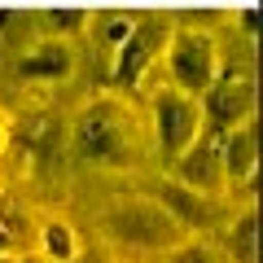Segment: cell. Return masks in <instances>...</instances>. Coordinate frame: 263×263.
Listing matches in <instances>:
<instances>
[{"mask_svg":"<svg viewBox=\"0 0 263 263\" xmlns=\"http://www.w3.org/2000/svg\"><path fill=\"white\" fill-rule=\"evenodd\" d=\"M171 35V22L162 18V13H149V18H136V27H132V35L119 44V57H114V75L110 84L114 88H141V79L149 75V66L162 57V44H167Z\"/></svg>","mask_w":263,"mask_h":263,"instance_id":"5b68a950","label":"cell"},{"mask_svg":"<svg viewBox=\"0 0 263 263\" xmlns=\"http://www.w3.org/2000/svg\"><path fill=\"white\" fill-rule=\"evenodd\" d=\"M13 70L22 84H62L75 75V48H70V40H57V35L40 40L13 62Z\"/></svg>","mask_w":263,"mask_h":263,"instance_id":"30bf717a","label":"cell"},{"mask_svg":"<svg viewBox=\"0 0 263 263\" xmlns=\"http://www.w3.org/2000/svg\"><path fill=\"white\" fill-rule=\"evenodd\" d=\"M0 263H13V259H9V254H0Z\"/></svg>","mask_w":263,"mask_h":263,"instance_id":"ffe728a7","label":"cell"},{"mask_svg":"<svg viewBox=\"0 0 263 263\" xmlns=\"http://www.w3.org/2000/svg\"><path fill=\"white\" fill-rule=\"evenodd\" d=\"M219 136L224 132H215V127L197 132V141L171 162V180H180L184 189H197L206 197H224L228 184H224V167H219Z\"/></svg>","mask_w":263,"mask_h":263,"instance_id":"52a82bcc","label":"cell"},{"mask_svg":"<svg viewBox=\"0 0 263 263\" xmlns=\"http://www.w3.org/2000/svg\"><path fill=\"white\" fill-rule=\"evenodd\" d=\"M101 233L114 250L136 254V259H158L171 246L184 241V228L171 219V211L162 206L154 193H123L110 202V211L101 215Z\"/></svg>","mask_w":263,"mask_h":263,"instance_id":"7a4b0ae2","label":"cell"},{"mask_svg":"<svg viewBox=\"0 0 263 263\" xmlns=\"http://www.w3.org/2000/svg\"><path fill=\"white\" fill-rule=\"evenodd\" d=\"M132 27H136L132 13H105V18L97 22V48H114V53H119V44L132 35Z\"/></svg>","mask_w":263,"mask_h":263,"instance_id":"5bb4252c","label":"cell"},{"mask_svg":"<svg viewBox=\"0 0 263 263\" xmlns=\"http://www.w3.org/2000/svg\"><path fill=\"white\" fill-rule=\"evenodd\" d=\"M158 263H215V246L202 233H189L180 246H171L167 254H158Z\"/></svg>","mask_w":263,"mask_h":263,"instance_id":"4fadbf2b","label":"cell"},{"mask_svg":"<svg viewBox=\"0 0 263 263\" xmlns=\"http://www.w3.org/2000/svg\"><path fill=\"white\" fill-rule=\"evenodd\" d=\"M132 263H141V259H132Z\"/></svg>","mask_w":263,"mask_h":263,"instance_id":"44dd1931","label":"cell"},{"mask_svg":"<svg viewBox=\"0 0 263 263\" xmlns=\"http://www.w3.org/2000/svg\"><path fill=\"white\" fill-rule=\"evenodd\" d=\"M219 167H224L228 189L254 184V176H259V123L254 119L237 123L219 136Z\"/></svg>","mask_w":263,"mask_h":263,"instance_id":"9c48e42d","label":"cell"},{"mask_svg":"<svg viewBox=\"0 0 263 263\" xmlns=\"http://www.w3.org/2000/svg\"><path fill=\"white\" fill-rule=\"evenodd\" d=\"M9 136H13V132H9V123L0 119V154H5V145H9Z\"/></svg>","mask_w":263,"mask_h":263,"instance_id":"ac0fdd59","label":"cell"},{"mask_svg":"<svg viewBox=\"0 0 263 263\" xmlns=\"http://www.w3.org/2000/svg\"><path fill=\"white\" fill-rule=\"evenodd\" d=\"M162 66L171 75V88H180L189 97H202L215 84V75L224 70L215 35L211 31H193V27H171L167 44H162Z\"/></svg>","mask_w":263,"mask_h":263,"instance_id":"277c9868","label":"cell"},{"mask_svg":"<svg viewBox=\"0 0 263 263\" xmlns=\"http://www.w3.org/2000/svg\"><path fill=\"white\" fill-rule=\"evenodd\" d=\"M197 101H202V119H206V127L228 132V127H237V123L254 119L259 88H254V75H224V70H219L215 84L197 97Z\"/></svg>","mask_w":263,"mask_h":263,"instance_id":"8992f818","label":"cell"},{"mask_svg":"<svg viewBox=\"0 0 263 263\" xmlns=\"http://www.w3.org/2000/svg\"><path fill=\"white\" fill-rule=\"evenodd\" d=\"M79 250H84V237L66 219H48L40 228V254H44V263H70Z\"/></svg>","mask_w":263,"mask_h":263,"instance_id":"7c38bea8","label":"cell"},{"mask_svg":"<svg viewBox=\"0 0 263 263\" xmlns=\"http://www.w3.org/2000/svg\"><path fill=\"white\" fill-rule=\"evenodd\" d=\"M154 197L171 211V219H176L184 233H206V228L219 224V197H206V193H197V189H184L180 180H171V176L158 180Z\"/></svg>","mask_w":263,"mask_h":263,"instance_id":"ba28073f","label":"cell"},{"mask_svg":"<svg viewBox=\"0 0 263 263\" xmlns=\"http://www.w3.org/2000/svg\"><path fill=\"white\" fill-rule=\"evenodd\" d=\"M202 127H206V119H202V101L197 97L180 92L171 84L149 97V145L167 167L197 141Z\"/></svg>","mask_w":263,"mask_h":263,"instance_id":"3957f363","label":"cell"},{"mask_svg":"<svg viewBox=\"0 0 263 263\" xmlns=\"http://www.w3.org/2000/svg\"><path fill=\"white\" fill-rule=\"evenodd\" d=\"M70 141H75V154L84 162L123 171L145 149V123H141V114L132 110V101L110 92V97H97L92 105L79 110Z\"/></svg>","mask_w":263,"mask_h":263,"instance_id":"6da1fadb","label":"cell"},{"mask_svg":"<svg viewBox=\"0 0 263 263\" xmlns=\"http://www.w3.org/2000/svg\"><path fill=\"white\" fill-rule=\"evenodd\" d=\"M228 259L233 263H259V206L237 211V219L228 224V241H224Z\"/></svg>","mask_w":263,"mask_h":263,"instance_id":"8fae6325","label":"cell"},{"mask_svg":"<svg viewBox=\"0 0 263 263\" xmlns=\"http://www.w3.org/2000/svg\"><path fill=\"white\" fill-rule=\"evenodd\" d=\"M88 22H92V18H88L84 9H48V13H44V27L53 31L57 40H66V35H70V40H75V35H84V31H88Z\"/></svg>","mask_w":263,"mask_h":263,"instance_id":"9a60e30c","label":"cell"},{"mask_svg":"<svg viewBox=\"0 0 263 263\" xmlns=\"http://www.w3.org/2000/svg\"><path fill=\"white\" fill-rule=\"evenodd\" d=\"M70 263H110V254H105V250H88V246H84Z\"/></svg>","mask_w":263,"mask_h":263,"instance_id":"2e32d148","label":"cell"},{"mask_svg":"<svg viewBox=\"0 0 263 263\" xmlns=\"http://www.w3.org/2000/svg\"><path fill=\"white\" fill-rule=\"evenodd\" d=\"M241 27H246V35H254V9L241 13Z\"/></svg>","mask_w":263,"mask_h":263,"instance_id":"e0dca14e","label":"cell"},{"mask_svg":"<svg viewBox=\"0 0 263 263\" xmlns=\"http://www.w3.org/2000/svg\"><path fill=\"white\" fill-rule=\"evenodd\" d=\"M9 250H13V237L5 233V228H0V254H9Z\"/></svg>","mask_w":263,"mask_h":263,"instance_id":"d6986e66","label":"cell"}]
</instances>
